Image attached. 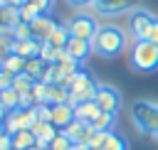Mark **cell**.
I'll return each instance as SVG.
<instances>
[{
  "instance_id": "obj_29",
  "label": "cell",
  "mask_w": 158,
  "mask_h": 150,
  "mask_svg": "<svg viewBox=\"0 0 158 150\" xmlns=\"http://www.w3.org/2000/svg\"><path fill=\"white\" fill-rule=\"evenodd\" d=\"M0 150H12V135L0 130Z\"/></svg>"
},
{
  "instance_id": "obj_4",
  "label": "cell",
  "mask_w": 158,
  "mask_h": 150,
  "mask_svg": "<svg viewBox=\"0 0 158 150\" xmlns=\"http://www.w3.org/2000/svg\"><path fill=\"white\" fill-rule=\"evenodd\" d=\"M131 64L138 71L158 69V44H153L148 39H136L131 47Z\"/></svg>"
},
{
  "instance_id": "obj_8",
  "label": "cell",
  "mask_w": 158,
  "mask_h": 150,
  "mask_svg": "<svg viewBox=\"0 0 158 150\" xmlns=\"http://www.w3.org/2000/svg\"><path fill=\"white\" fill-rule=\"evenodd\" d=\"M59 22L52 17V15H37L32 22H30V32H32V39L35 42H40V44H44L47 39H49V34L54 32V27H57Z\"/></svg>"
},
{
  "instance_id": "obj_11",
  "label": "cell",
  "mask_w": 158,
  "mask_h": 150,
  "mask_svg": "<svg viewBox=\"0 0 158 150\" xmlns=\"http://www.w3.org/2000/svg\"><path fill=\"white\" fill-rule=\"evenodd\" d=\"M64 52L74 59V61H84L89 54H91V42L89 39H79V37H72L64 47Z\"/></svg>"
},
{
  "instance_id": "obj_28",
  "label": "cell",
  "mask_w": 158,
  "mask_h": 150,
  "mask_svg": "<svg viewBox=\"0 0 158 150\" xmlns=\"http://www.w3.org/2000/svg\"><path fill=\"white\" fill-rule=\"evenodd\" d=\"M12 81H15V74H10L7 69H2V66H0V91L12 89Z\"/></svg>"
},
{
  "instance_id": "obj_7",
  "label": "cell",
  "mask_w": 158,
  "mask_h": 150,
  "mask_svg": "<svg viewBox=\"0 0 158 150\" xmlns=\"http://www.w3.org/2000/svg\"><path fill=\"white\" fill-rule=\"evenodd\" d=\"M156 22V17L148 12V10H133L131 12V17H128V32H131V37H133V42L136 39H146V34H148V30H151V25Z\"/></svg>"
},
{
  "instance_id": "obj_3",
  "label": "cell",
  "mask_w": 158,
  "mask_h": 150,
  "mask_svg": "<svg viewBox=\"0 0 158 150\" xmlns=\"http://www.w3.org/2000/svg\"><path fill=\"white\" fill-rule=\"evenodd\" d=\"M131 118L136 123V128L146 135H151L153 140L158 138V103L151 101H136L131 106Z\"/></svg>"
},
{
  "instance_id": "obj_22",
  "label": "cell",
  "mask_w": 158,
  "mask_h": 150,
  "mask_svg": "<svg viewBox=\"0 0 158 150\" xmlns=\"http://www.w3.org/2000/svg\"><path fill=\"white\" fill-rule=\"evenodd\" d=\"M32 86H35V79L32 76H27V74H17L15 76V81H12V89L22 96V93H30L32 91Z\"/></svg>"
},
{
  "instance_id": "obj_24",
  "label": "cell",
  "mask_w": 158,
  "mask_h": 150,
  "mask_svg": "<svg viewBox=\"0 0 158 150\" xmlns=\"http://www.w3.org/2000/svg\"><path fill=\"white\" fill-rule=\"evenodd\" d=\"M12 39L15 42H25V39H32V32H30V22H20L12 27Z\"/></svg>"
},
{
  "instance_id": "obj_2",
  "label": "cell",
  "mask_w": 158,
  "mask_h": 150,
  "mask_svg": "<svg viewBox=\"0 0 158 150\" xmlns=\"http://www.w3.org/2000/svg\"><path fill=\"white\" fill-rule=\"evenodd\" d=\"M126 44H128V37L116 25L99 27L96 34H94V39H91V49L96 54H101V57H116V54H121L126 49Z\"/></svg>"
},
{
  "instance_id": "obj_5",
  "label": "cell",
  "mask_w": 158,
  "mask_h": 150,
  "mask_svg": "<svg viewBox=\"0 0 158 150\" xmlns=\"http://www.w3.org/2000/svg\"><path fill=\"white\" fill-rule=\"evenodd\" d=\"M67 30H69V34L72 37H79V39H94V34H96V22H94V17L91 15H74L69 22H67Z\"/></svg>"
},
{
  "instance_id": "obj_13",
  "label": "cell",
  "mask_w": 158,
  "mask_h": 150,
  "mask_svg": "<svg viewBox=\"0 0 158 150\" xmlns=\"http://www.w3.org/2000/svg\"><path fill=\"white\" fill-rule=\"evenodd\" d=\"M99 113H101V111H99V106H96L94 101H84V103L74 106V116H77V120H84V123H89V125H91V120H94Z\"/></svg>"
},
{
  "instance_id": "obj_10",
  "label": "cell",
  "mask_w": 158,
  "mask_h": 150,
  "mask_svg": "<svg viewBox=\"0 0 158 150\" xmlns=\"http://www.w3.org/2000/svg\"><path fill=\"white\" fill-rule=\"evenodd\" d=\"M77 116H74V106H69V103H57V106H52V125L54 128H59V130H64L72 120H74Z\"/></svg>"
},
{
  "instance_id": "obj_26",
  "label": "cell",
  "mask_w": 158,
  "mask_h": 150,
  "mask_svg": "<svg viewBox=\"0 0 158 150\" xmlns=\"http://www.w3.org/2000/svg\"><path fill=\"white\" fill-rule=\"evenodd\" d=\"M109 133H111V130H106V133H94V138L89 140V150H106Z\"/></svg>"
},
{
  "instance_id": "obj_23",
  "label": "cell",
  "mask_w": 158,
  "mask_h": 150,
  "mask_svg": "<svg viewBox=\"0 0 158 150\" xmlns=\"http://www.w3.org/2000/svg\"><path fill=\"white\" fill-rule=\"evenodd\" d=\"M106 150H128V143H126V138L123 135H118V133H109V140H106Z\"/></svg>"
},
{
  "instance_id": "obj_34",
  "label": "cell",
  "mask_w": 158,
  "mask_h": 150,
  "mask_svg": "<svg viewBox=\"0 0 158 150\" xmlns=\"http://www.w3.org/2000/svg\"><path fill=\"white\" fill-rule=\"evenodd\" d=\"M156 140H158V138H156Z\"/></svg>"
},
{
  "instance_id": "obj_9",
  "label": "cell",
  "mask_w": 158,
  "mask_h": 150,
  "mask_svg": "<svg viewBox=\"0 0 158 150\" xmlns=\"http://www.w3.org/2000/svg\"><path fill=\"white\" fill-rule=\"evenodd\" d=\"M138 0H96L94 2V10L101 12V15H118V12H126V10H133Z\"/></svg>"
},
{
  "instance_id": "obj_14",
  "label": "cell",
  "mask_w": 158,
  "mask_h": 150,
  "mask_svg": "<svg viewBox=\"0 0 158 150\" xmlns=\"http://www.w3.org/2000/svg\"><path fill=\"white\" fill-rule=\"evenodd\" d=\"M69 101V91L59 84H49L47 86V96H44V103L49 106H57V103H67Z\"/></svg>"
},
{
  "instance_id": "obj_19",
  "label": "cell",
  "mask_w": 158,
  "mask_h": 150,
  "mask_svg": "<svg viewBox=\"0 0 158 150\" xmlns=\"http://www.w3.org/2000/svg\"><path fill=\"white\" fill-rule=\"evenodd\" d=\"M25 61H27V59H22L20 54H15V52H12V54L2 61V69H7L10 74H15V76H17V74H25Z\"/></svg>"
},
{
  "instance_id": "obj_27",
  "label": "cell",
  "mask_w": 158,
  "mask_h": 150,
  "mask_svg": "<svg viewBox=\"0 0 158 150\" xmlns=\"http://www.w3.org/2000/svg\"><path fill=\"white\" fill-rule=\"evenodd\" d=\"M25 5L37 10L40 15H49V10H52V0H25Z\"/></svg>"
},
{
  "instance_id": "obj_12",
  "label": "cell",
  "mask_w": 158,
  "mask_h": 150,
  "mask_svg": "<svg viewBox=\"0 0 158 150\" xmlns=\"http://www.w3.org/2000/svg\"><path fill=\"white\" fill-rule=\"evenodd\" d=\"M40 49H42V44H40V42H35V39H25V42H15V44H12V52H15V54H20L22 59L40 57Z\"/></svg>"
},
{
  "instance_id": "obj_21",
  "label": "cell",
  "mask_w": 158,
  "mask_h": 150,
  "mask_svg": "<svg viewBox=\"0 0 158 150\" xmlns=\"http://www.w3.org/2000/svg\"><path fill=\"white\" fill-rule=\"evenodd\" d=\"M62 52L64 49H57V47H52V44H42V49H40V59L44 61V64H57L59 61V57H62Z\"/></svg>"
},
{
  "instance_id": "obj_33",
  "label": "cell",
  "mask_w": 158,
  "mask_h": 150,
  "mask_svg": "<svg viewBox=\"0 0 158 150\" xmlns=\"http://www.w3.org/2000/svg\"><path fill=\"white\" fill-rule=\"evenodd\" d=\"M0 66H2V64H0Z\"/></svg>"
},
{
  "instance_id": "obj_31",
  "label": "cell",
  "mask_w": 158,
  "mask_h": 150,
  "mask_svg": "<svg viewBox=\"0 0 158 150\" xmlns=\"http://www.w3.org/2000/svg\"><path fill=\"white\" fill-rule=\"evenodd\" d=\"M94 2L96 0H69V5H74V7H94Z\"/></svg>"
},
{
  "instance_id": "obj_30",
  "label": "cell",
  "mask_w": 158,
  "mask_h": 150,
  "mask_svg": "<svg viewBox=\"0 0 158 150\" xmlns=\"http://www.w3.org/2000/svg\"><path fill=\"white\" fill-rule=\"evenodd\" d=\"M146 39H148V42H153V44H158V17H156V22L151 25V30H148Z\"/></svg>"
},
{
  "instance_id": "obj_25",
  "label": "cell",
  "mask_w": 158,
  "mask_h": 150,
  "mask_svg": "<svg viewBox=\"0 0 158 150\" xmlns=\"http://www.w3.org/2000/svg\"><path fill=\"white\" fill-rule=\"evenodd\" d=\"M47 150H74V143H72V140L59 130V135L49 143V148H47Z\"/></svg>"
},
{
  "instance_id": "obj_18",
  "label": "cell",
  "mask_w": 158,
  "mask_h": 150,
  "mask_svg": "<svg viewBox=\"0 0 158 150\" xmlns=\"http://www.w3.org/2000/svg\"><path fill=\"white\" fill-rule=\"evenodd\" d=\"M44 69H47V64H44L40 57H32V59H27V61H25V74H27V76H32L35 81H40V79H42Z\"/></svg>"
},
{
  "instance_id": "obj_1",
  "label": "cell",
  "mask_w": 158,
  "mask_h": 150,
  "mask_svg": "<svg viewBox=\"0 0 158 150\" xmlns=\"http://www.w3.org/2000/svg\"><path fill=\"white\" fill-rule=\"evenodd\" d=\"M59 86H64L67 91H69V106H79V103H84V101H94V96H96V89H99V84L94 81V76L86 71V69H77L74 74H69Z\"/></svg>"
},
{
  "instance_id": "obj_17",
  "label": "cell",
  "mask_w": 158,
  "mask_h": 150,
  "mask_svg": "<svg viewBox=\"0 0 158 150\" xmlns=\"http://www.w3.org/2000/svg\"><path fill=\"white\" fill-rule=\"evenodd\" d=\"M0 106L10 113V111H17L20 108V93L15 91V89H5V91H0Z\"/></svg>"
},
{
  "instance_id": "obj_20",
  "label": "cell",
  "mask_w": 158,
  "mask_h": 150,
  "mask_svg": "<svg viewBox=\"0 0 158 150\" xmlns=\"http://www.w3.org/2000/svg\"><path fill=\"white\" fill-rule=\"evenodd\" d=\"M114 118H116L114 113H104V111H101V113L91 120V128H94L96 133H106V130L114 128Z\"/></svg>"
},
{
  "instance_id": "obj_6",
  "label": "cell",
  "mask_w": 158,
  "mask_h": 150,
  "mask_svg": "<svg viewBox=\"0 0 158 150\" xmlns=\"http://www.w3.org/2000/svg\"><path fill=\"white\" fill-rule=\"evenodd\" d=\"M94 103L99 106V111H104V113H114V116H116V111L121 108V93H118L114 86L101 84V86L96 89Z\"/></svg>"
},
{
  "instance_id": "obj_16",
  "label": "cell",
  "mask_w": 158,
  "mask_h": 150,
  "mask_svg": "<svg viewBox=\"0 0 158 150\" xmlns=\"http://www.w3.org/2000/svg\"><path fill=\"white\" fill-rule=\"evenodd\" d=\"M32 145H37V138L32 130H20L12 135V150H27Z\"/></svg>"
},
{
  "instance_id": "obj_15",
  "label": "cell",
  "mask_w": 158,
  "mask_h": 150,
  "mask_svg": "<svg viewBox=\"0 0 158 150\" xmlns=\"http://www.w3.org/2000/svg\"><path fill=\"white\" fill-rule=\"evenodd\" d=\"M69 39H72V34H69V30H67V25H57V27H54V32L49 34V39H47V44H52V47H57V49H64Z\"/></svg>"
},
{
  "instance_id": "obj_32",
  "label": "cell",
  "mask_w": 158,
  "mask_h": 150,
  "mask_svg": "<svg viewBox=\"0 0 158 150\" xmlns=\"http://www.w3.org/2000/svg\"><path fill=\"white\" fill-rule=\"evenodd\" d=\"M2 5H5V0H0V7H2Z\"/></svg>"
}]
</instances>
